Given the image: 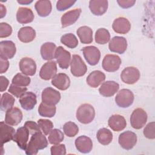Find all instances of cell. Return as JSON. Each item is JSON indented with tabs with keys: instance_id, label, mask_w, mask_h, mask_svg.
<instances>
[{
	"instance_id": "obj_36",
	"label": "cell",
	"mask_w": 155,
	"mask_h": 155,
	"mask_svg": "<svg viewBox=\"0 0 155 155\" xmlns=\"http://www.w3.org/2000/svg\"><path fill=\"white\" fill-rule=\"evenodd\" d=\"M110 39V34L109 31L104 28H99L95 33V41L99 44H107Z\"/></svg>"
},
{
	"instance_id": "obj_41",
	"label": "cell",
	"mask_w": 155,
	"mask_h": 155,
	"mask_svg": "<svg viewBox=\"0 0 155 155\" xmlns=\"http://www.w3.org/2000/svg\"><path fill=\"white\" fill-rule=\"evenodd\" d=\"M38 124L45 135L48 134L53 128V124L48 119H40L38 120Z\"/></svg>"
},
{
	"instance_id": "obj_50",
	"label": "cell",
	"mask_w": 155,
	"mask_h": 155,
	"mask_svg": "<svg viewBox=\"0 0 155 155\" xmlns=\"http://www.w3.org/2000/svg\"><path fill=\"white\" fill-rule=\"evenodd\" d=\"M0 82H0L1 91L3 92L7 89V88L9 84V81L5 76H1L0 77Z\"/></svg>"
},
{
	"instance_id": "obj_9",
	"label": "cell",
	"mask_w": 155,
	"mask_h": 155,
	"mask_svg": "<svg viewBox=\"0 0 155 155\" xmlns=\"http://www.w3.org/2000/svg\"><path fill=\"white\" fill-rule=\"evenodd\" d=\"M139 70L134 67H126L122 70L120 74L122 81L127 84H135L139 79Z\"/></svg>"
},
{
	"instance_id": "obj_18",
	"label": "cell",
	"mask_w": 155,
	"mask_h": 155,
	"mask_svg": "<svg viewBox=\"0 0 155 155\" xmlns=\"http://www.w3.org/2000/svg\"><path fill=\"white\" fill-rule=\"evenodd\" d=\"M119 88V85L113 81H107L102 84L99 88V93L104 97L113 96Z\"/></svg>"
},
{
	"instance_id": "obj_13",
	"label": "cell",
	"mask_w": 155,
	"mask_h": 155,
	"mask_svg": "<svg viewBox=\"0 0 155 155\" xmlns=\"http://www.w3.org/2000/svg\"><path fill=\"white\" fill-rule=\"evenodd\" d=\"M22 119V113L17 107H12L6 111L5 122L11 126L18 125Z\"/></svg>"
},
{
	"instance_id": "obj_27",
	"label": "cell",
	"mask_w": 155,
	"mask_h": 155,
	"mask_svg": "<svg viewBox=\"0 0 155 155\" xmlns=\"http://www.w3.org/2000/svg\"><path fill=\"white\" fill-rule=\"evenodd\" d=\"M35 16L33 11L27 7H19L16 13L17 21L20 24H27L32 22Z\"/></svg>"
},
{
	"instance_id": "obj_42",
	"label": "cell",
	"mask_w": 155,
	"mask_h": 155,
	"mask_svg": "<svg viewBox=\"0 0 155 155\" xmlns=\"http://www.w3.org/2000/svg\"><path fill=\"white\" fill-rule=\"evenodd\" d=\"M27 88L25 87H21L12 84L10 85L8 91L15 97L19 98L21 97L27 91Z\"/></svg>"
},
{
	"instance_id": "obj_44",
	"label": "cell",
	"mask_w": 155,
	"mask_h": 155,
	"mask_svg": "<svg viewBox=\"0 0 155 155\" xmlns=\"http://www.w3.org/2000/svg\"><path fill=\"white\" fill-rule=\"evenodd\" d=\"M12 33V27L7 23L1 22L0 24V38H7Z\"/></svg>"
},
{
	"instance_id": "obj_22",
	"label": "cell",
	"mask_w": 155,
	"mask_h": 155,
	"mask_svg": "<svg viewBox=\"0 0 155 155\" xmlns=\"http://www.w3.org/2000/svg\"><path fill=\"white\" fill-rule=\"evenodd\" d=\"M112 28L117 33L126 34L130 31L131 24L127 18L124 17H119L114 20Z\"/></svg>"
},
{
	"instance_id": "obj_32",
	"label": "cell",
	"mask_w": 155,
	"mask_h": 155,
	"mask_svg": "<svg viewBox=\"0 0 155 155\" xmlns=\"http://www.w3.org/2000/svg\"><path fill=\"white\" fill-rule=\"evenodd\" d=\"M77 35L82 44H90L93 41V30L87 26L79 27L76 31Z\"/></svg>"
},
{
	"instance_id": "obj_39",
	"label": "cell",
	"mask_w": 155,
	"mask_h": 155,
	"mask_svg": "<svg viewBox=\"0 0 155 155\" xmlns=\"http://www.w3.org/2000/svg\"><path fill=\"white\" fill-rule=\"evenodd\" d=\"M31 79L27 75L19 73L16 74L12 79V84L21 86V87H27L30 84Z\"/></svg>"
},
{
	"instance_id": "obj_16",
	"label": "cell",
	"mask_w": 155,
	"mask_h": 155,
	"mask_svg": "<svg viewBox=\"0 0 155 155\" xmlns=\"http://www.w3.org/2000/svg\"><path fill=\"white\" fill-rule=\"evenodd\" d=\"M57 72V65L55 61H48L45 63L39 71V76L42 79L48 81L53 78Z\"/></svg>"
},
{
	"instance_id": "obj_21",
	"label": "cell",
	"mask_w": 155,
	"mask_h": 155,
	"mask_svg": "<svg viewBox=\"0 0 155 155\" xmlns=\"http://www.w3.org/2000/svg\"><path fill=\"white\" fill-rule=\"evenodd\" d=\"M89 8L91 12L96 16L104 15L108 9V1L91 0L89 2Z\"/></svg>"
},
{
	"instance_id": "obj_20",
	"label": "cell",
	"mask_w": 155,
	"mask_h": 155,
	"mask_svg": "<svg viewBox=\"0 0 155 155\" xmlns=\"http://www.w3.org/2000/svg\"><path fill=\"white\" fill-rule=\"evenodd\" d=\"M15 134V130L10 125L6 124L4 122H1L0 124V136L1 143L2 146L4 143L13 140Z\"/></svg>"
},
{
	"instance_id": "obj_6",
	"label": "cell",
	"mask_w": 155,
	"mask_h": 155,
	"mask_svg": "<svg viewBox=\"0 0 155 155\" xmlns=\"http://www.w3.org/2000/svg\"><path fill=\"white\" fill-rule=\"evenodd\" d=\"M119 145L126 150H131L137 142L136 134L131 131H126L120 134L118 139Z\"/></svg>"
},
{
	"instance_id": "obj_26",
	"label": "cell",
	"mask_w": 155,
	"mask_h": 155,
	"mask_svg": "<svg viewBox=\"0 0 155 155\" xmlns=\"http://www.w3.org/2000/svg\"><path fill=\"white\" fill-rule=\"evenodd\" d=\"M108 124V126L114 131H122L127 125L125 119L120 114H113L110 116Z\"/></svg>"
},
{
	"instance_id": "obj_34",
	"label": "cell",
	"mask_w": 155,
	"mask_h": 155,
	"mask_svg": "<svg viewBox=\"0 0 155 155\" xmlns=\"http://www.w3.org/2000/svg\"><path fill=\"white\" fill-rule=\"evenodd\" d=\"M56 110L55 105H49L42 102L39 106L38 113L42 117H52L56 113Z\"/></svg>"
},
{
	"instance_id": "obj_29",
	"label": "cell",
	"mask_w": 155,
	"mask_h": 155,
	"mask_svg": "<svg viewBox=\"0 0 155 155\" xmlns=\"http://www.w3.org/2000/svg\"><path fill=\"white\" fill-rule=\"evenodd\" d=\"M19 39L24 43H28L33 41L36 37V31L31 27H23L19 29L18 33Z\"/></svg>"
},
{
	"instance_id": "obj_51",
	"label": "cell",
	"mask_w": 155,
	"mask_h": 155,
	"mask_svg": "<svg viewBox=\"0 0 155 155\" xmlns=\"http://www.w3.org/2000/svg\"><path fill=\"white\" fill-rule=\"evenodd\" d=\"M0 8H1V18H2L4 16H5L6 14V8L3 4H0Z\"/></svg>"
},
{
	"instance_id": "obj_30",
	"label": "cell",
	"mask_w": 155,
	"mask_h": 155,
	"mask_svg": "<svg viewBox=\"0 0 155 155\" xmlns=\"http://www.w3.org/2000/svg\"><path fill=\"white\" fill-rule=\"evenodd\" d=\"M35 8L39 16L41 17H46L51 13L52 6L50 1L41 0L36 1L35 5Z\"/></svg>"
},
{
	"instance_id": "obj_14",
	"label": "cell",
	"mask_w": 155,
	"mask_h": 155,
	"mask_svg": "<svg viewBox=\"0 0 155 155\" xmlns=\"http://www.w3.org/2000/svg\"><path fill=\"white\" fill-rule=\"evenodd\" d=\"M29 134L30 132L24 126L18 128L15 134L13 141L15 142L18 147L23 150H25L27 148Z\"/></svg>"
},
{
	"instance_id": "obj_24",
	"label": "cell",
	"mask_w": 155,
	"mask_h": 155,
	"mask_svg": "<svg viewBox=\"0 0 155 155\" xmlns=\"http://www.w3.org/2000/svg\"><path fill=\"white\" fill-rule=\"evenodd\" d=\"M74 143L77 150L82 153H88L93 148V142L91 139L86 136L78 137L76 139Z\"/></svg>"
},
{
	"instance_id": "obj_19",
	"label": "cell",
	"mask_w": 155,
	"mask_h": 155,
	"mask_svg": "<svg viewBox=\"0 0 155 155\" xmlns=\"http://www.w3.org/2000/svg\"><path fill=\"white\" fill-rule=\"evenodd\" d=\"M81 13V8H75L65 13L61 17L62 27L65 28L73 24L78 19Z\"/></svg>"
},
{
	"instance_id": "obj_37",
	"label": "cell",
	"mask_w": 155,
	"mask_h": 155,
	"mask_svg": "<svg viewBox=\"0 0 155 155\" xmlns=\"http://www.w3.org/2000/svg\"><path fill=\"white\" fill-rule=\"evenodd\" d=\"M61 42L70 48H74L78 45V40L73 33H67L62 35L61 38Z\"/></svg>"
},
{
	"instance_id": "obj_25",
	"label": "cell",
	"mask_w": 155,
	"mask_h": 155,
	"mask_svg": "<svg viewBox=\"0 0 155 155\" xmlns=\"http://www.w3.org/2000/svg\"><path fill=\"white\" fill-rule=\"evenodd\" d=\"M51 84L60 90H65L70 87V80L66 74L58 73L52 78Z\"/></svg>"
},
{
	"instance_id": "obj_46",
	"label": "cell",
	"mask_w": 155,
	"mask_h": 155,
	"mask_svg": "<svg viewBox=\"0 0 155 155\" xmlns=\"http://www.w3.org/2000/svg\"><path fill=\"white\" fill-rule=\"evenodd\" d=\"M51 155H64L66 154V149L64 144H56L50 148Z\"/></svg>"
},
{
	"instance_id": "obj_5",
	"label": "cell",
	"mask_w": 155,
	"mask_h": 155,
	"mask_svg": "<svg viewBox=\"0 0 155 155\" xmlns=\"http://www.w3.org/2000/svg\"><path fill=\"white\" fill-rule=\"evenodd\" d=\"M134 99L133 92L128 89L124 88L118 92L115 97V102L119 107L127 108L133 104Z\"/></svg>"
},
{
	"instance_id": "obj_12",
	"label": "cell",
	"mask_w": 155,
	"mask_h": 155,
	"mask_svg": "<svg viewBox=\"0 0 155 155\" xmlns=\"http://www.w3.org/2000/svg\"><path fill=\"white\" fill-rule=\"evenodd\" d=\"M16 48L15 44L11 41H3L0 42V58L12 59L15 54Z\"/></svg>"
},
{
	"instance_id": "obj_40",
	"label": "cell",
	"mask_w": 155,
	"mask_h": 155,
	"mask_svg": "<svg viewBox=\"0 0 155 155\" xmlns=\"http://www.w3.org/2000/svg\"><path fill=\"white\" fill-rule=\"evenodd\" d=\"M63 130L66 136L71 137L75 136L79 132L78 125L73 122H67L63 126Z\"/></svg>"
},
{
	"instance_id": "obj_15",
	"label": "cell",
	"mask_w": 155,
	"mask_h": 155,
	"mask_svg": "<svg viewBox=\"0 0 155 155\" xmlns=\"http://www.w3.org/2000/svg\"><path fill=\"white\" fill-rule=\"evenodd\" d=\"M108 47L112 52L122 54L127 50V41L124 37L114 36L110 40Z\"/></svg>"
},
{
	"instance_id": "obj_38",
	"label": "cell",
	"mask_w": 155,
	"mask_h": 155,
	"mask_svg": "<svg viewBox=\"0 0 155 155\" xmlns=\"http://www.w3.org/2000/svg\"><path fill=\"white\" fill-rule=\"evenodd\" d=\"M64 139V136L63 133L59 129L52 130L48 135V141L51 144L56 145L61 142Z\"/></svg>"
},
{
	"instance_id": "obj_47",
	"label": "cell",
	"mask_w": 155,
	"mask_h": 155,
	"mask_svg": "<svg viewBox=\"0 0 155 155\" xmlns=\"http://www.w3.org/2000/svg\"><path fill=\"white\" fill-rule=\"evenodd\" d=\"M24 127H25L29 131L30 134L31 135L38 133V132H41V128L38 124H37L36 122L31 121V120H28L25 122L24 124Z\"/></svg>"
},
{
	"instance_id": "obj_1",
	"label": "cell",
	"mask_w": 155,
	"mask_h": 155,
	"mask_svg": "<svg viewBox=\"0 0 155 155\" xmlns=\"http://www.w3.org/2000/svg\"><path fill=\"white\" fill-rule=\"evenodd\" d=\"M48 145V141L46 137L41 132L32 134L30 140L25 149V153L27 155H35L38 151L46 148Z\"/></svg>"
},
{
	"instance_id": "obj_2",
	"label": "cell",
	"mask_w": 155,
	"mask_h": 155,
	"mask_svg": "<svg viewBox=\"0 0 155 155\" xmlns=\"http://www.w3.org/2000/svg\"><path fill=\"white\" fill-rule=\"evenodd\" d=\"M76 116L79 122L87 124L93 120L95 116V111L91 105L84 104L78 108Z\"/></svg>"
},
{
	"instance_id": "obj_49",
	"label": "cell",
	"mask_w": 155,
	"mask_h": 155,
	"mask_svg": "<svg viewBox=\"0 0 155 155\" xmlns=\"http://www.w3.org/2000/svg\"><path fill=\"white\" fill-rule=\"evenodd\" d=\"M0 73H5L8 68L9 67V62L7 59H3L0 58Z\"/></svg>"
},
{
	"instance_id": "obj_4",
	"label": "cell",
	"mask_w": 155,
	"mask_h": 155,
	"mask_svg": "<svg viewBox=\"0 0 155 155\" xmlns=\"http://www.w3.org/2000/svg\"><path fill=\"white\" fill-rule=\"evenodd\" d=\"M71 73L76 77L84 76L87 71V67L81 57L78 54H73L70 62Z\"/></svg>"
},
{
	"instance_id": "obj_23",
	"label": "cell",
	"mask_w": 155,
	"mask_h": 155,
	"mask_svg": "<svg viewBox=\"0 0 155 155\" xmlns=\"http://www.w3.org/2000/svg\"><path fill=\"white\" fill-rule=\"evenodd\" d=\"M19 101L23 109L25 110H30L34 108L37 103L36 96L33 92H25L19 98Z\"/></svg>"
},
{
	"instance_id": "obj_28",
	"label": "cell",
	"mask_w": 155,
	"mask_h": 155,
	"mask_svg": "<svg viewBox=\"0 0 155 155\" xmlns=\"http://www.w3.org/2000/svg\"><path fill=\"white\" fill-rule=\"evenodd\" d=\"M105 79V74L99 71L95 70L92 71L87 78L86 81L87 84L93 88H96Z\"/></svg>"
},
{
	"instance_id": "obj_17",
	"label": "cell",
	"mask_w": 155,
	"mask_h": 155,
	"mask_svg": "<svg viewBox=\"0 0 155 155\" xmlns=\"http://www.w3.org/2000/svg\"><path fill=\"white\" fill-rule=\"evenodd\" d=\"M20 71L27 76H33L36 71V65L35 61L28 57L23 58L19 63Z\"/></svg>"
},
{
	"instance_id": "obj_43",
	"label": "cell",
	"mask_w": 155,
	"mask_h": 155,
	"mask_svg": "<svg viewBox=\"0 0 155 155\" xmlns=\"http://www.w3.org/2000/svg\"><path fill=\"white\" fill-rule=\"evenodd\" d=\"M143 134L145 137L150 139L155 138V123L151 122L148 123L143 129Z\"/></svg>"
},
{
	"instance_id": "obj_52",
	"label": "cell",
	"mask_w": 155,
	"mask_h": 155,
	"mask_svg": "<svg viewBox=\"0 0 155 155\" xmlns=\"http://www.w3.org/2000/svg\"><path fill=\"white\" fill-rule=\"evenodd\" d=\"M33 2V1H28V0H21V1H18V2L24 5V4H30Z\"/></svg>"
},
{
	"instance_id": "obj_3",
	"label": "cell",
	"mask_w": 155,
	"mask_h": 155,
	"mask_svg": "<svg viewBox=\"0 0 155 155\" xmlns=\"http://www.w3.org/2000/svg\"><path fill=\"white\" fill-rule=\"evenodd\" d=\"M147 121V114L141 108H137L133 111L130 116V124L134 129H140Z\"/></svg>"
},
{
	"instance_id": "obj_48",
	"label": "cell",
	"mask_w": 155,
	"mask_h": 155,
	"mask_svg": "<svg viewBox=\"0 0 155 155\" xmlns=\"http://www.w3.org/2000/svg\"><path fill=\"white\" fill-rule=\"evenodd\" d=\"M117 3L119 4V6L124 8H127L129 7H132L135 3L136 1H132V0H118L117 1Z\"/></svg>"
},
{
	"instance_id": "obj_8",
	"label": "cell",
	"mask_w": 155,
	"mask_h": 155,
	"mask_svg": "<svg viewBox=\"0 0 155 155\" xmlns=\"http://www.w3.org/2000/svg\"><path fill=\"white\" fill-rule=\"evenodd\" d=\"M121 64V59L116 54H107L102 61V68L108 72L117 71Z\"/></svg>"
},
{
	"instance_id": "obj_35",
	"label": "cell",
	"mask_w": 155,
	"mask_h": 155,
	"mask_svg": "<svg viewBox=\"0 0 155 155\" xmlns=\"http://www.w3.org/2000/svg\"><path fill=\"white\" fill-rule=\"evenodd\" d=\"M15 102V98L9 93H5L2 94L1 99V110L7 111L13 107Z\"/></svg>"
},
{
	"instance_id": "obj_11",
	"label": "cell",
	"mask_w": 155,
	"mask_h": 155,
	"mask_svg": "<svg viewBox=\"0 0 155 155\" xmlns=\"http://www.w3.org/2000/svg\"><path fill=\"white\" fill-rule=\"evenodd\" d=\"M54 58L59 64V66L62 69L68 68L70 64L71 54L69 51L65 50L62 46L56 48L54 54Z\"/></svg>"
},
{
	"instance_id": "obj_10",
	"label": "cell",
	"mask_w": 155,
	"mask_h": 155,
	"mask_svg": "<svg viewBox=\"0 0 155 155\" xmlns=\"http://www.w3.org/2000/svg\"><path fill=\"white\" fill-rule=\"evenodd\" d=\"M84 56L91 65H96L101 58V52L95 46H87L82 48Z\"/></svg>"
},
{
	"instance_id": "obj_33",
	"label": "cell",
	"mask_w": 155,
	"mask_h": 155,
	"mask_svg": "<svg viewBox=\"0 0 155 155\" xmlns=\"http://www.w3.org/2000/svg\"><path fill=\"white\" fill-rule=\"evenodd\" d=\"M96 137L101 144L107 145L112 141L113 133L110 130L106 128H102L97 131Z\"/></svg>"
},
{
	"instance_id": "obj_45",
	"label": "cell",
	"mask_w": 155,
	"mask_h": 155,
	"mask_svg": "<svg viewBox=\"0 0 155 155\" xmlns=\"http://www.w3.org/2000/svg\"><path fill=\"white\" fill-rule=\"evenodd\" d=\"M75 2H76V1L60 0L57 1L56 8L58 9V11H64L71 7Z\"/></svg>"
},
{
	"instance_id": "obj_31",
	"label": "cell",
	"mask_w": 155,
	"mask_h": 155,
	"mask_svg": "<svg viewBox=\"0 0 155 155\" xmlns=\"http://www.w3.org/2000/svg\"><path fill=\"white\" fill-rule=\"evenodd\" d=\"M56 45L53 42H45L41 47V54L43 59L46 61L51 60L54 58Z\"/></svg>"
},
{
	"instance_id": "obj_7",
	"label": "cell",
	"mask_w": 155,
	"mask_h": 155,
	"mask_svg": "<svg viewBox=\"0 0 155 155\" xmlns=\"http://www.w3.org/2000/svg\"><path fill=\"white\" fill-rule=\"evenodd\" d=\"M41 97L43 103L49 105H55L61 99V94L51 87H47L42 91Z\"/></svg>"
}]
</instances>
